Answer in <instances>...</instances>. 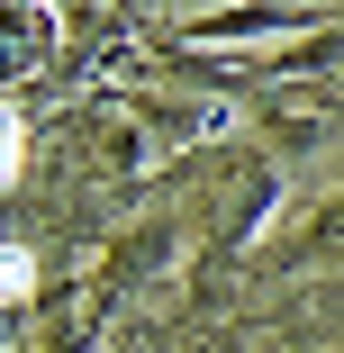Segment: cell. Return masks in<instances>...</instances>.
<instances>
[{
  "label": "cell",
  "mask_w": 344,
  "mask_h": 353,
  "mask_svg": "<svg viewBox=\"0 0 344 353\" xmlns=\"http://www.w3.org/2000/svg\"><path fill=\"white\" fill-rule=\"evenodd\" d=\"M28 163V145H19V118H10V100H0V181H10Z\"/></svg>",
  "instance_id": "obj_2"
},
{
  "label": "cell",
  "mask_w": 344,
  "mask_h": 353,
  "mask_svg": "<svg viewBox=\"0 0 344 353\" xmlns=\"http://www.w3.org/2000/svg\"><path fill=\"white\" fill-rule=\"evenodd\" d=\"M28 281H37V263L19 245H0V299H28Z\"/></svg>",
  "instance_id": "obj_1"
}]
</instances>
